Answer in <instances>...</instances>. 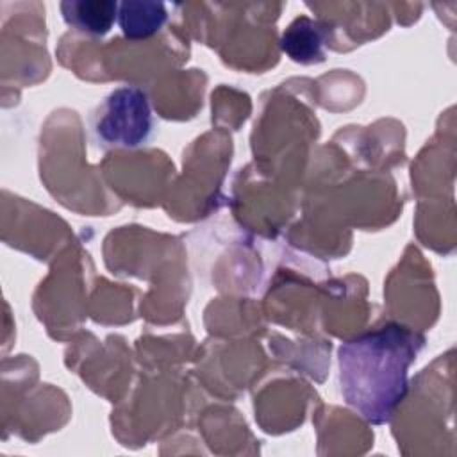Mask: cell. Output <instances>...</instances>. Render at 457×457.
<instances>
[{"instance_id":"cell-1","label":"cell","mask_w":457,"mask_h":457,"mask_svg":"<svg viewBox=\"0 0 457 457\" xmlns=\"http://www.w3.org/2000/svg\"><path fill=\"white\" fill-rule=\"evenodd\" d=\"M423 346L420 332L396 321H384L345 341L337 350L345 402L368 423H387L407 395L409 368Z\"/></svg>"},{"instance_id":"cell-2","label":"cell","mask_w":457,"mask_h":457,"mask_svg":"<svg viewBox=\"0 0 457 457\" xmlns=\"http://www.w3.org/2000/svg\"><path fill=\"white\" fill-rule=\"evenodd\" d=\"M155 118L146 91L139 86H120L107 93L89 116V132L96 146L139 148L150 141Z\"/></svg>"},{"instance_id":"cell-3","label":"cell","mask_w":457,"mask_h":457,"mask_svg":"<svg viewBox=\"0 0 457 457\" xmlns=\"http://www.w3.org/2000/svg\"><path fill=\"white\" fill-rule=\"evenodd\" d=\"M325 39L327 29L320 21L309 16H298L284 29L278 43L291 61L298 64H314L325 59Z\"/></svg>"},{"instance_id":"cell-4","label":"cell","mask_w":457,"mask_h":457,"mask_svg":"<svg viewBox=\"0 0 457 457\" xmlns=\"http://www.w3.org/2000/svg\"><path fill=\"white\" fill-rule=\"evenodd\" d=\"M118 5L114 0H64L59 7L66 25L77 32L104 36L118 20Z\"/></svg>"},{"instance_id":"cell-5","label":"cell","mask_w":457,"mask_h":457,"mask_svg":"<svg viewBox=\"0 0 457 457\" xmlns=\"http://www.w3.org/2000/svg\"><path fill=\"white\" fill-rule=\"evenodd\" d=\"M168 11L162 2L127 0L118 5V25L125 37L141 41L155 36L166 23Z\"/></svg>"}]
</instances>
